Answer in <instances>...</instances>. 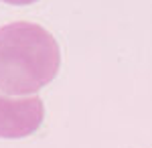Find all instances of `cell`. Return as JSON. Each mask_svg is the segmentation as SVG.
I'll list each match as a JSON object with an SVG mask.
<instances>
[{"label": "cell", "instance_id": "cell-1", "mask_svg": "<svg viewBox=\"0 0 152 148\" xmlns=\"http://www.w3.org/2000/svg\"><path fill=\"white\" fill-rule=\"evenodd\" d=\"M61 51L45 26L28 21L0 26V93L31 97L53 81Z\"/></svg>", "mask_w": 152, "mask_h": 148}, {"label": "cell", "instance_id": "cell-2", "mask_svg": "<svg viewBox=\"0 0 152 148\" xmlns=\"http://www.w3.org/2000/svg\"><path fill=\"white\" fill-rule=\"evenodd\" d=\"M45 106L39 95L10 97L0 93V138H24L39 130Z\"/></svg>", "mask_w": 152, "mask_h": 148}, {"label": "cell", "instance_id": "cell-3", "mask_svg": "<svg viewBox=\"0 0 152 148\" xmlns=\"http://www.w3.org/2000/svg\"><path fill=\"white\" fill-rule=\"evenodd\" d=\"M2 2H8V4H16V6H24V4H33L37 0H2Z\"/></svg>", "mask_w": 152, "mask_h": 148}]
</instances>
